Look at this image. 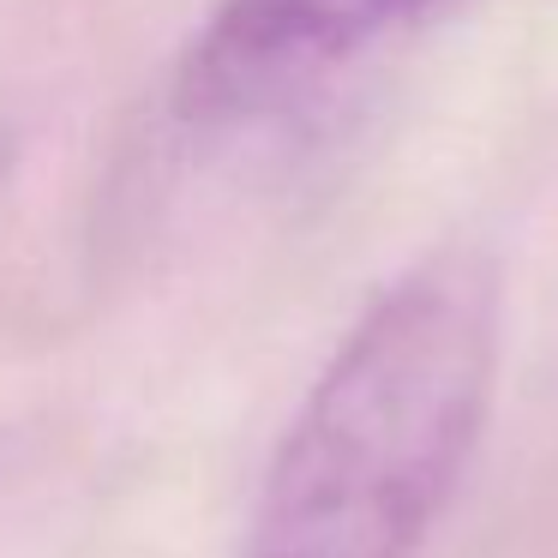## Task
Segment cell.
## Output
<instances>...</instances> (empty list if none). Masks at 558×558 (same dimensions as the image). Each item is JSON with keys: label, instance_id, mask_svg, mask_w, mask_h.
Wrapping results in <instances>:
<instances>
[{"label": "cell", "instance_id": "obj_1", "mask_svg": "<svg viewBox=\"0 0 558 558\" xmlns=\"http://www.w3.org/2000/svg\"><path fill=\"white\" fill-rule=\"evenodd\" d=\"M505 282L474 241L366 301L270 450L241 558H414L493 414Z\"/></svg>", "mask_w": 558, "mask_h": 558}, {"label": "cell", "instance_id": "obj_2", "mask_svg": "<svg viewBox=\"0 0 558 558\" xmlns=\"http://www.w3.org/2000/svg\"><path fill=\"white\" fill-rule=\"evenodd\" d=\"M457 7L462 0H217L174 66V114L198 133L277 121Z\"/></svg>", "mask_w": 558, "mask_h": 558}]
</instances>
